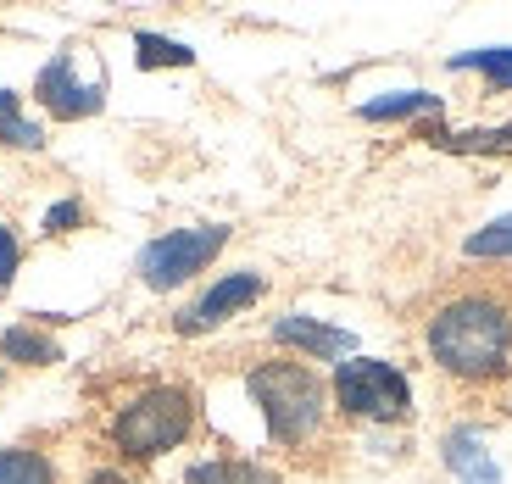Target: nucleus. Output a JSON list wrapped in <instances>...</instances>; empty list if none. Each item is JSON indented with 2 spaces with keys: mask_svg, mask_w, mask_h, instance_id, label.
Here are the masks:
<instances>
[{
  "mask_svg": "<svg viewBox=\"0 0 512 484\" xmlns=\"http://www.w3.org/2000/svg\"><path fill=\"white\" fill-rule=\"evenodd\" d=\"M0 145H12V151H39L45 145V128L28 123L12 90H0Z\"/></svg>",
  "mask_w": 512,
  "mask_h": 484,
  "instance_id": "4468645a",
  "label": "nucleus"
},
{
  "mask_svg": "<svg viewBox=\"0 0 512 484\" xmlns=\"http://www.w3.org/2000/svg\"><path fill=\"white\" fill-rule=\"evenodd\" d=\"M273 340L290 345V351H307V357H318V362L351 357V351H357V334H351V329H334V323L301 318V312H290V318L273 323Z\"/></svg>",
  "mask_w": 512,
  "mask_h": 484,
  "instance_id": "6e6552de",
  "label": "nucleus"
},
{
  "mask_svg": "<svg viewBox=\"0 0 512 484\" xmlns=\"http://www.w3.org/2000/svg\"><path fill=\"white\" fill-rule=\"evenodd\" d=\"M0 484H56V468L39 451L12 446V451H0Z\"/></svg>",
  "mask_w": 512,
  "mask_h": 484,
  "instance_id": "f3484780",
  "label": "nucleus"
},
{
  "mask_svg": "<svg viewBox=\"0 0 512 484\" xmlns=\"http://www.w3.org/2000/svg\"><path fill=\"white\" fill-rule=\"evenodd\" d=\"M223 245H229V229H223V223H195V229L156 234V240L140 251L134 268H140V279L151 284V290H179V284L195 279Z\"/></svg>",
  "mask_w": 512,
  "mask_h": 484,
  "instance_id": "39448f33",
  "label": "nucleus"
},
{
  "mask_svg": "<svg viewBox=\"0 0 512 484\" xmlns=\"http://www.w3.org/2000/svg\"><path fill=\"white\" fill-rule=\"evenodd\" d=\"M457 73H485L490 90H512V45H490V51H462L451 56Z\"/></svg>",
  "mask_w": 512,
  "mask_h": 484,
  "instance_id": "ddd939ff",
  "label": "nucleus"
},
{
  "mask_svg": "<svg viewBox=\"0 0 512 484\" xmlns=\"http://www.w3.org/2000/svg\"><path fill=\"white\" fill-rule=\"evenodd\" d=\"M0 357L6 362H23V368H51V362H62V345L56 340H45L39 329H6L0 334Z\"/></svg>",
  "mask_w": 512,
  "mask_h": 484,
  "instance_id": "f8f14e48",
  "label": "nucleus"
},
{
  "mask_svg": "<svg viewBox=\"0 0 512 484\" xmlns=\"http://www.w3.org/2000/svg\"><path fill=\"white\" fill-rule=\"evenodd\" d=\"M134 62L151 73V67H195V51L179 45V39H162V34H134Z\"/></svg>",
  "mask_w": 512,
  "mask_h": 484,
  "instance_id": "dca6fc26",
  "label": "nucleus"
},
{
  "mask_svg": "<svg viewBox=\"0 0 512 484\" xmlns=\"http://www.w3.org/2000/svg\"><path fill=\"white\" fill-rule=\"evenodd\" d=\"M423 140H435L440 151H457V156H512V123H501V128H462V134L423 128Z\"/></svg>",
  "mask_w": 512,
  "mask_h": 484,
  "instance_id": "9d476101",
  "label": "nucleus"
},
{
  "mask_svg": "<svg viewBox=\"0 0 512 484\" xmlns=\"http://www.w3.org/2000/svg\"><path fill=\"white\" fill-rule=\"evenodd\" d=\"M429 357L462 384H501L512 368V301L496 290H462L429 318Z\"/></svg>",
  "mask_w": 512,
  "mask_h": 484,
  "instance_id": "f257e3e1",
  "label": "nucleus"
},
{
  "mask_svg": "<svg viewBox=\"0 0 512 484\" xmlns=\"http://www.w3.org/2000/svg\"><path fill=\"white\" fill-rule=\"evenodd\" d=\"M195 429V395L184 384H151L112 418V446L134 462H156L173 446H184Z\"/></svg>",
  "mask_w": 512,
  "mask_h": 484,
  "instance_id": "7ed1b4c3",
  "label": "nucleus"
},
{
  "mask_svg": "<svg viewBox=\"0 0 512 484\" xmlns=\"http://www.w3.org/2000/svg\"><path fill=\"white\" fill-rule=\"evenodd\" d=\"M334 407L362 423H401L412 412V384L396 362L351 357L334 368Z\"/></svg>",
  "mask_w": 512,
  "mask_h": 484,
  "instance_id": "20e7f679",
  "label": "nucleus"
},
{
  "mask_svg": "<svg viewBox=\"0 0 512 484\" xmlns=\"http://www.w3.org/2000/svg\"><path fill=\"white\" fill-rule=\"evenodd\" d=\"M90 484H134V479H123V473H112V468H101V473H90Z\"/></svg>",
  "mask_w": 512,
  "mask_h": 484,
  "instance_id": "412c9836",
  "label": "nucleus"
},
{
  "mask_svg": "<svg viewBox=\"0 0 512 484\" xmlns=\"http://www.w3.org/2000/svg\"><path fill=\"white\" fill-rule=\"evenodd\" d=\"M190 484H284V479L251 457H212L190 468Z\"/></svg>",
  "mask_w": 512,
  "mask_h": 484,
  "instance_id": "9b49d317",
  "label": "nucleus"
},
{
  "mask_svg": "<svg viewBox=\"0 0 512 484\" xmlns=\"http://www.w3.org/2000/svg\"><path fill=\"white\" fill-rule=\"evenodd\" d=\"M423 112H440V95L429 90H401V95H384V101H368L362 117L368 123H396V117H423Z\"/></svg>",
  "mask_w": 512,
  "mask_h": 484,
  "instance_id": "2eb2a0df",
  "label": "nucleus"
},
{
  "mask_svg": "<svg viewBox=\"0 0 512 484\" xmlns=\"http://www.w3.org/2000/svg\"><path fill=\"white\" fill-rule=\"evenodd\" d=\"M256 295H262V279H256V273H229V279L212 284V290H206L201 301L190 306V312H179V334H206V329H218L223 318L245 312Z\"/></svg>",
  "mask_w": 512,
  "mask_h": 484,
  "instance_id": "0eeeda50",
  "label": "nucleus"
},
{
  "mask_svg": "<svg viewBox=\"0 0 512 484\" xmlns=\"http://www.w3.org/2000/svg\"><path fill=\"white\" fill-rule=\"evenodd\" d=\"M462 251L474 256V262H485V256H512V217H496V223H485L479 234H468Z\"/></svg>",
  "mask_w": 512,
  "mask_h": 484,
  "instance_id": "a211bd4d",
  "label": "nucleus"
},
{
  "mask_svg": "<svg viewBox=\"0 0 512 484\" xmlns=\"http://www.w3.org/2000/svg\"><path fill=\"white\" fill-rule=\"evenodd\" d=\"M78 223H84V206L78 201H56L51 212H45V234H73Z\"/></svg>",
  "mask_w": 512,
  "mask_h": 484,
  "instance_id": "6ab92c4d",
  "label": "nucleus"
},
{
  "mask_svg": "<svg viewBox=\"0 0 512 484\" xmlns=\"http://www.w3.org/2000/svg\"><path fill=\"white\" fill-rule=\"evenodd\" d=\"M245 390L279 446H307L329 418V384L301 362H256L245 373Z\"/></svg>",
  "mask_w": 512,
  "mask_h": 484,
  "instance_id": "f03ea898",
  "label": "nucleus"
},
{
  "mask_svg": "<svg viewBox=\"0 0 512 484\" xmlns=\"http://www.w3.org/2000/svg\"><path fill=\"white\" fill-rule=\"evenodd\" d=\"M507 407H512V401H507Z\"/></svg>",
  "mask_w": 512,
  "mask_h": 484,
  "instance_id": "4be33fe9",
  "label": "nucleus"
},
{
  "mask_svg": "<svg viewBox=\"0 0 512 484\" xmlns=\"http://www.w3.org/2000/svg\"><path fill=\"white\" fill-rule=\"evenodd\" d=\"M440 457H446V468L457 473L462 484H501V468L490 462V451L479 446L474 429H451L446 446H440Z\"/></svg>",
  "mask_w": 512,
  "mask_h": 484,
  "instance_id": "1a4fd4ad",
  "label": "nucleus"
},
{
  "mask_svg": "<svg viewBox=\"0 0 512 484\" xmlns=\"http://www.w3.org/2000/svg\"><path fill=\"white\" fill-rule=\"evenodd\" d=\"M17 262H23V245H17V234L0 223V290L17 279Z\"/></svg>",
  "mask_w": 512,
  "mask_h": 484,
  "instance_id": "aec40b11",
  "label": "nucleus"
},
{
  "mask_svg": "<svg viewBox=\"0 0 512 484\" xmlns=\"http://www.w3.org/2000/svg\"><path fill=\"white\" fill-rule=\"evenodd\" d=\"M34 95H39V106L51 117H62V123H78V117H95L106 106V78H78V62H73V51H62V56H51V62L39 67V78H34Z\"/></svg>",
  "mask_w": 512,
  "mask_h": 484,
  "instance_id": "423d86ee",
  "label": "nucleus"
}]
</instances>
